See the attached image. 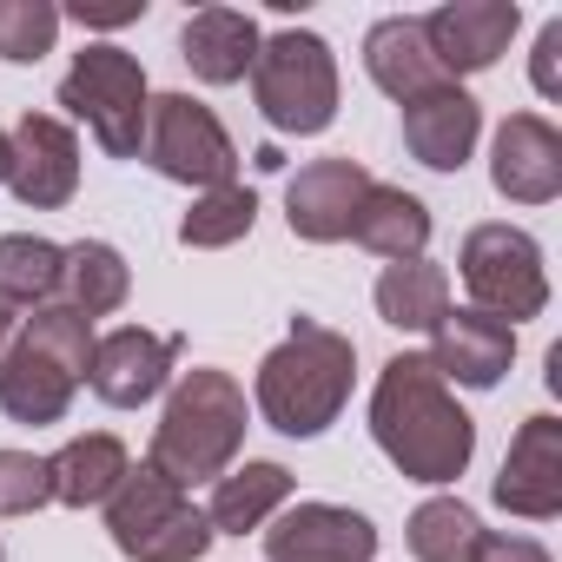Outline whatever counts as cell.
Returning <instances> with one entry per match:
<instances>
[{
	"instance_id": "22",
	"label": "cell",
	"mask_w": 562,
	"mask_h": 562,
	"mask_svg": "<svg viewBox=\"0 0 562 562\" xmlns=\"http://www.w3.org/2000/svg\"><path fill=\"white\" fill-rule=\"evenodd\" d=\"M364 74L404 106V100H417V93H430V87H443V74H437V60H430V47H424V27L411 21V14H391V21H378L371 34H364Z\"/></svg>"
},
{
	"instance_id": "24",
	"label": "cell",
	"mask_w": 562,
	"mask_h": 562,
	"mask_svg": "<svg viewBox=\"0 0 562 562\" xmlns=\"http://www.w3.org/2000/svg\"><path fill=\"white\" fill-rule=\"evenodd\" d=\"M126 292H133V271L106 238L60 245V305H74L87 318H106V312L126 305Z\"/></svg>"
},
{
	"instance_id": "10",
	"label": "cell",
	"mask_w": 562,
	"mask_h": 562,
	"mask_svg": "<svg viewBox=\"0 0 562 562\" xmlns=\"http://www.w3.org/2000/svg\"><path fill=\"white\" fill-rule=\"evenodd\" d=\"M417 27H424V47H430L437 74L463 80V74H490L509 54V41L522 27V8L516 0H450V8L424 14Z\"/></svg>"
},
{
	"instance_id": "20",
	"label": "cell",
	"mask_w": 562,
	"mask_h": 562,
	"mask_svg": "<svg viewBox=\"0 0 562 562\" xmlns=\"http://www.w3.org/2000/svg\"><path fill=\"white\" fill-rule=\"evenodd\" d=\"M285 503H292V470L285 463H232L212 483L205 522H212V536H245V529H265Z\"/></svg>"
},
{
	"instance_id": "8",
	"label": "cell",
	"mask_w": 562,
	"mask_h": 562,
	"mask_svg": "<svg viewBox=\"0 0 562 562\" xmlns=\"http://www.w3.org/2000/svg\"><path fill=\"white\" fill-rule=\"evenodd\" d=\"M146 166L159 172V179H172V186H199V192H212V186H232V172H238V146H232V133L218 126V113L205 106V100H192V93H153V106H146Z\"/></svg>"
},
{
	"instance_id": "34",
	"label": "cell",
	"mask_w": 562,
	"mask_h": 562,
	"mask_svg": "<svg viewBox=\"0 0 562 562\" xmlns=\"http://www.w3.org/2000/svg\"><path fill=\"white\" fill-rule=\"evenodd\" d=\"M14 338H21V312H8V305H0V364H8Z\"/></svg>"
},
{
	"instance_id": "29",
	"label": "cell",
	"mask_w": 562,
	"mask_h": 562,
	"mask_svg": "<svg viewBox=\"0 0 562 562\" xmlns=\"http://www.w3.org/2000/svg\"><path fill=\"white\" fill-rule=\"evenodd\" d=\"M60 41V8L54 0H0V60L34 67Z\"/></svg>"
},
{
	"instance_id": "23",
	"label": "cell",
	"mask_w": 562,
	"mask_h": 562,
	"mask_svg": "<svg viewBox=\"0 0 562 562\" xmlns=\"http://www.w3.org/2000/svg\"><path fill=\"white\" fill-rule=\"evenodd\" d=\"M126 470H133V457H126V443H120L113 430H87V437H74L60 457H47L54 503H67V509H100V503L120 490Z\"/></svg>"
},
{
	"instance_id": "15",
	"label": "cell",
	"mask_w": 562,
	"mask_h": 562,
	"mask_svg": "<svg viewBox=\"0 0 562 562\" xmlns=\"http://www.w3.org/2000/svg\"><path fill=\"white\" fill-rule=\"evenodd\" d=\"M424 358L437 364L443 384L490 391V384H503V371H509V358H516V325H503V318H490V312H476V305H450V312L437 318Z\"/></svg>"
},
{
	"instance_id": "17",
	"label": "cell",
	"mask_w": 562,
	"mask_h": 562,
	"mask_svg": "<svg viewBox=\"0 0 562 562\" xmlns=\"http://www.w3.org/2000/svg\"><path fill=\"white\" fill-rule=\"evenodd\" d=\"M476 139H483V106H476L457 80H443V87L404 100V146H411L417 166H430V172H463V159L476 153Z\"/></svg>"
},
{
	"instance_id": "3",
	"label": "cell",
	"mask_w": 562,
	"mask_h": 562,
	"mask_svg": "<svg viewBox=\"0 0 562 562\" xmlns=\"http://www.w3.org/2000/svg\"><path fill=\"white\" fill-rule=\"evenodd\" d=\"M245 391L232 371H186L159 411V430H153V450L146 463L179 483L186 496L199 483H218L232 470V457L245 450Z\"/></svg>"
},
{
	"instance_id": "14",
	"label": "cell",
	"mask_w": 562,
	"mask_h": 562,
	"mask_svg": "<svg viewBox=\"0 0 562 562\" xmlns=\"http://www.w3.org/2000/svg\"><path fill=\"white\" fill-rule=\"evenodd\" d=\"M490 186L509 205H549L562 192V133L542 113H509L490 139Z\"/></svg>"
},
{
	"instance_id": "11",
	"label": "cell",
	"mask_w": 562,
	"mask_h": 562,
	"mask_svg": "<svg viewBox=\"0 0 562 562\" xmlns=\"http://www.w3.org/2000/svg\"><path fill=\"white\" fill-rule=\"evenodd\" d=\"M378 529L345 503H285L265 522V562H371Z\"/></svg>"
},
{
	"instance_id": "2",
	"label": "cell",
	"mask_w": 562,
	"mask_h": 562,
	"mask_svg": "<svg viewBox=\"0 0 562 562\" xmlns=\"http://www.w3.org/2000/svg\"><path fill=\"white\" fill-rule=\"evenodd\" d=\"M351 378H358V345L318 318H292L285 345H271L258 364L251 404L278 437H325L351 404Z\"/></svg>"
},
{
	"instance_id": "25",
	"label": "cell",
	"mask_w": 562,
	"mask_h": 562,
	"mask_svg": "<svg viewBox=\"0 0 562 562\" xmlns=\"http://www.w3.org/2000/svg\"><path fill=\"white\" fill-rule=\"evenodd\" d=\"M450 312V271L437 258H404L384 265L378 278V318L397 331H437V318Z\"/></svg>"
},
{
	"instance_id": "35",
	"label": "cell",
	"mask_w": 562,
	"mask_h": 562,
	"mask_svg": "<svg viewBox=\"0 0 562 562\" xmlns=\"http://www.w3.org/2000/svg\"><path fill=\"white\" fill-rule=\"evenodd\" d=\"M8 166H14V146H8V133H0V186H8Z\"/></svg>"
},
{
	"instance_id": "27",
	"label": "cell",
	"mask_w": 562,
	"mask_h": 562,
	"mask_svg": "<svg viewBox=\"0 0 562 562\" xmlns=\"http://www.w3.org/2000/svg\"><path fill=\"white\" fill-rule=\"evenodd\" d=\"M411 555L417 562H476V549H483V516L470 509V503H457V496H430V503H417L411 509Z\"/></svg>"
},
{
	"instance_id": "30",
	"label": "cell",
	"mask_w": 562,
	"mask_h": 562,
	"mask_svg": "<svg viewBox=\"0 0 562 562\" xmlns=\"http://www.w3.org/2000/svg\"><path fill=\"white\" fill-rule=\"evenodd\" d=\"M47 503H54L47 457H34V450H0V516H34Z\"/></svg>"
},
{
	"instance_id": "1",
	"label": "cell",
	"mask_w": 562,
	"mask_h": 562,
	"mask_svg": "<svg viewBox=\"0 0 562 562\" xmlns=\"http://www.w3.org/2000/svg\"><path fill=\"white\" fill-rule=\"evenodd\" d=\"M371 437L411 483H457L476 457V424L424 351H397L371 391Z\"/></svg>"
},
{
	"instance_id": "16",
	"label": "cell",
	"mask_w": 562,
	"mask_h": 562,
	"mask_svg": "<svg viewBox=\"0 0 562 562\" xmlns=\"http://www.w3.org/2000/svg\"><path fill=\"white\" fill-rule=\"evenodd\" d=\"M364 192H371V172L358 159H345V153L312 159L285 186V218H292V232L305 245H338V238H351V212H358Z\"/></svg>"
},
{
	"instance_id": "7",
	"label": "cell",
	"mask_w": 562,
	"mask_h": 562,
	"mask_svg": "<svg viewBox=\"0 0 562 562\" xmlns=\"http://www.w3.org/2000/svg\"><path fill=\"white\" fill-rule=\"evenodd\" d=\"M457 271L476 299V312L516 325V318H542L549 305V271H542V245L522 225H470Z\"/></svg>"
},
{
	"instance_id": "5",
	"label": "cell",
	"mask_w": 562,
	"mask_h": 562,
	"mask_svg": "<svg viewBox=\"0 0 562 562\" xmlns=\"http://www.w3.org/2000/svg\"><path fill=\"white\" fill-rule=\"evenodd\" d=\"M100 509H106V536H113V549L133 555V562H199V555L212 549V522H205V509H199L179 483H166L153 463L126 470L120 490H113Z\"/></svg>"
},
{
	"instance_id": "13",
	"label": "cell",
	"mask_w": 562,
	"mask_h": 562,
	"mask_svg": "<svg viewBox=\"0 0 562 562\" xmlns=\"http://www.w3.org/2000/svg\"><path fill=\"white\" fill-rule=\"evenodd\" d=\"M8 146H14L8 186H14L21 205L60 212V205L80 192V139H74V126H67L60 113H27V120L8 133Z\"/></svg>"
},
{
	"instance_id": "19",
	"label": "cell",
	"mask_w": 562,
	"mask_h": 562,
	"mask_svg": "<svg viewBox=\"0 0 562 562\" xmlns=\"http://www.w3.org/2000/svg\"><path fill=\"white\" fill-rule=\"evenodd\" d=\"M74 391H80L74 371H60L34 338H14L8 364H0V411H8L14 424H34V430L60 424L74 411Z\"/></svg>"
},
{
	"instance_id": "12",
	"label": "cell",
	"mask_w": 562,
	"mask_h": 562,
	"mask_svg": "<svg viewBox=\"0 0 562 562\" xmlns=\"http://www.w3.org/2000/svg\"><path fill=\"white\" fill-rule=\"evenodd\" d=\"M490 496H496V509H509L522 522L562 516V417H549V411L522 417V430L509 437V457H503Z\"/></svg>"
},
{
	"instance_id": "31",
	"label": "cell",
	"mask_w": 562,
	"mask_h": 562,
	"mask_svg": "<svg viewBox=\"0 0 562 562\" xmlns=\"http://www.w3.org/2000/svg\"><path fill=\"white\" fill-rule=\"evenodd\" d=\"M529 80L542 100H562V21H542L536 54H529Z\"/></svg>"
},
{
	"instance_id": "4",
	"label": "cell",
	"mask_w": 562,
	"mask_h": 562,
	"mask_svg": "<svg viewBox=\"0 0 562 562\" xmlns=\"http://www.w3.org/2000/svg\"><path fill=\"white\" fill-rule=\"evenodd\" d=\"M251 100H258L271 133H299V139L325 133L338 120V60H331V47L312 27H285V34L258 41Z\"/></svg>"
},
{
	"instance_id": "28",
	"label": "cell",
	"mask_w": 562,
	"mask_h": 562,
	"mask_svg": "<svg viewBox=\"0 0 562 562\" xmlns=\"http://www.w3.org/2000/svg\"><path fill=\"white\" fill-rule=\"evenodd\" d=\"M251 225H258V192H251V186H212V192H199L192 212L179 218V245H192V251H225V245H238Z\"/></svg>"
},
{
	"instance_id": "21",
	"label": "cell",
	"mask_w": 562,
	"mask_h": 562,
	"mask_svg": "<svg viewBox=\"0 0 562 562\" xmlns=\"http://www.w3.org/2000/svg\"><path fill=\"white\" fill-rule=\"evenodd\" d=\"M351 238H358L364 251L391 258V265L424 258V245H430V205H424L417 192H404V186H378V179H371V192H364L358 212H351Z\"/></svg>"
},
{
	"instance_id": "6",
	"label": "cell",
	"mask_w": 562,
	"mask_h": 562,
	"mask_svg": "<svg viewBox=\"0 0 562 562\" xmlns=\"http://www.w3.org/2000/svg\"><path fill=\"white\" fill-rule=\"evenodd\" d=\"M60 106H67L74 120H87V133L100 139L106 159H139L153 93H146V67H139L126 47L87 41V47L74 54L67 80H60Z\"/></svg>"
},
{
	"instance_id": "32",
	"label": "cell",
	"mask_w": 562,
	"mask_h": 562,
	"mask_svg": "<svg viewBox=\"0 0 562 562\" xmlns=\"http://www.w3.org/2000/svg\"><path fill=\"white\" fill-rule=\"evenodd\" d=\"M476 562H549V549L536 542V536H483V549H476Z\"/></svg>"
},
{
	"instance_id": "33",
	"label": "cell",
	"mask_w": 562,
	"mask_h": 562,
	"mask_svg": "<svg viewBox=\"0 0 562 562\" xmlns=\"http://www.w3.org/2000/svg\"><path fill=\"white\" fill-rule=\"evenodd\" d=\"M139 14H146V0H126V8H87V0H80V8H74L80 27H126V21H139Z\"/></svg>"
},
{
	"instance_id": "9",
	"label": "cell",
	"mask_w": 562,
	"mask_h": 562,
	"mask_svg": "<svg viewBox=\"0 0 562 562\" xmlns=\"http://www.w3.org/2000/svg\"><path fill=\"white\" fill-rule=\"evenodd\" d=\"M179 351H186V338H179V331L120 325V331L93 338L87 384H93V397H100V404H113V411H139V404H153V397L172 384Z\"/></svg>"
},
{
	"instance_id": "26",
	"label": "cell",
	"mask_w": 562,
	"mask_h": 562,
	"mask_svg": "<svg viewBox=\"0 0 562 562\" xmlns=\"http://www.w3.org/2000/svg\"><path fill=\"white\" fill-rule=\"evenodd\" d=\"M60 292V245L41 232H8L0 238V305L21 312V305H54Z\"/></svg>"
},
{
	"instance_id": "18",
	"label": "cell",
	"mask_w": 562,
	"mask_h": 562,
	"mask_svg": "<svg viewBox=\"0 0 562 562\" xmlns=\"http://www.w3.org/2000/svg\"><path fill=\"white\" fill-rule=\"evenodd\" d=\"M258 21L238 14V8H199L186 27H179V60L205 80V87H238L258 60Z\"/></svg>"
}]
</instances>
